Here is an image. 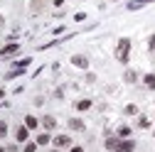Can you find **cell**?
<instances>
[{
    "mask_svg": "<svg viewBox=\"0 0 155 152\" xmlns=\"http://www.w3.org/2000/svg\"><path fill=\"white\" fill-rule=\"evenodd\" d=\"M128 56H130V40L123 37V40H118V44H116V59L121 64H128Z\"/></svg>",
    "mask_w": 155,
    "mask_h": 152,
    "instance_id": "1",
    "label": "cell"
},
{
    "mask_svg": "<svg viewBox=\"0 0 155 152\" xmlns=\"http://www.w3.org/2000/svg\"><path fill=\"white\" fill-rule=\"evenodd\" d=\"M17 52H20V44H8V47H3V49H0V59H8V56H12V54H17Z\"/></svg>",
    "mask_w": 155,
    "mask_h": 152,
    "instance_id": "2",
    "label": "cell"
},
{
    "mask_svg": "<svg viewBox=\"0 0 155 152\" xmlns=\"http://www.w3.org/2000/svg\"><path fill=\"white\" fill-rule=\"evenodd\" d=\"M27 138H30V128H27V125H20L17 132H15V140H17V142H27Z\"/></svg>",
    "mask_w": 155,
    "mask_h": 152,
    "instance_id": "3",
    "label": "cell"
},
{
    "mask_svg": "<svg viewBox=\"0 0 155 152\" xmlns=\"http://www.w3.org/2000/svg\"><path fill=\"white\" fill-rule=\"evenodd\" d=\"M69 62H71L74 66H79V69H89V59H86V56H81V54H74Z\"/></svg>",
    "mask_w": 155,
    "mask_h": 152,
    "instance_id": "4",
    "label": "cell"
},
{
    "mask_svg": "<svg viewBox=\"0 0 155 152\" xmlns=\"http://www.w3.org/2000/svg\"><path fill=\"white\" fill-rule=\"evenodd\" d=\"M133 150H135V142L126 138V140H121V145H118V150H116V152H133Z\"/></svg>",
    "mask_w": 155,
    "mask_h": 152,
    "instance_id": "5",
    "label": "cell"
},
{
    "mask_svg": "<svg viewBox=\"0 0 155 152\" xmlns=\"http://www.w3.org/2000/svg\"><path fill=\"white\" fill-rule=\"evenodd\" d=\"M150 3H155V0H130V3H128V10H140V8L150 5Z\"/></svg>",
    "mask_w": 155,
    "mask_h": 152,
    "instance_id": "6",
    "label": "cell"
},
{
    "mask_svg": "<svg viewBox=\"0 0 155 152\" xmlns=\"http://www.w3.org/2000/svg\"><path fill=\"white\" fill-rule=\"evenodd\" d=\"M118 145H121V138H118V135H113V138H106V150L116 152V150H118Z\"/></svg>",
    "mask_w": 155,
    "mask_h": 152,
    "instance_id": "7",
    "label": "cell"
},
{
    "mask_svg": "<svg viewBox=\"0 0 155 152\" xmlns=\"http://www.w3.org/2000/svg\"><path fill=\"white\" fill-rule=\"evenodd\" d=\"M54 145H57V147H69V145H71V138H69V135H57V138H54Z\"/></svg>",
    "mask_w": 155,
    "mask_h": 152,
    "instance_id": "8",
    "label": "cell"
},
{
    "mask_svg": "<svg viewBox=\"0 0 155 152\" xmlns=\"http://www.w3.org/2000/svg\"><path fill=\"white\" fill-rule=\"evenodd\" d=\"M40 123H42V128H45V130H52V128L57 125V118H54V116H45Z\"/></svg>",
    "mask_w": 155,
    "mask_h": 152,
    "instance_id": "9",
    "label": "cell"
},
{
    "mask_svg": "<svg viewBox=\"0 0 155 152\" xmlns=\"http://www.w3.org/2000/svg\"><path fill=\"white\" fill-rule=\"evenodd\" d=\"M69 128H71V130H79V132H81L86 125H84V120H81V118H69Z\"/></svg>",
    "mask_w": 155,
    "mask_h": 152,
    "instance_id": "10",
    "label": "cell"
},
{
    "mask_svg": "<svg viewBox=\"0 0 155 152\" xmlns=\"http://www.w3.org/2000/svg\"><path fill=\"white\" fill-rule=\"evenodd\" d=\"M123 81H126V84H135V81H138V74H135L133 69H126V74H123Z\"/></svg>",
    "mask_w": 155,
    "mask_h": 152,
    "instance_id": "11",
    "label": "cell"
},
{
    "mask_svg": "<svg viewBox=\"0 0 155 152\" xmlns=\"http://www.w3.org/2000/svg\"><path fill=\"white\" fill-rule=\"evenodd\" d=\"M89 108H91V101H89V98L76 101V110H81V113H84V110H89Z\"/></svg>",
    "mask_w": 155,
    "mask_h": 152,
    "instance_id": "12",
    "label": "cell"
},
{
    "mask_svg": "<svg viewBox=\"0 0 155 152\" xmlns=\"http://www.w3.org/2000/svg\"><path fill=\"white\" fill-rule=\"evenodd\" d=\"M116 135H118L121 140H126V138L130 135V128H128V125H121V128H118V132H116Z\"/></svg>",
    "mask_w": 155,
    "mask_h": 152,
    "instance_id": "13",
    "label": "cell"
},
{
    "mask_svg": "<svg viewBox=\"0 0 155 152\" xmlns=\"http://www.w3.org/2000/svg\"><path fill=\"white\" fill-rule=\"evenodd\" d=\"M143 81H145L148 88H155V74H145V76H143Z\"/></svg>",
    "mask_w": 155,
    "mask_h": 152,
    "instance_id": "14",
    "label": "cell"
},
{
    "mask_svg": "<svg viewBox=\"0 0 155 152\" xmlns=\"http://www.w3.org/2000/svg\"><path fill=\"white\" fill-rule=\"evenodd\" d=\"M25 125H27V128L32 130V128H37V125H40V120H37L35 116H27V118H25Z\"/></svg>",
    "mask_w": 155,
    "mask_h": 152,
    "instance_id": "15",
    "label": "cell"
},
{
    "mask_svg": "<svg viewBox=\"0 0 155 152\" xmlns=\"http://www.w3.org/2000/svg\"><path fill=\"white\" fill-rule=\"evenodd\" d=\"M30 64H32V59H30V56H25V59L15 62V69H25V66H30Z\"/></svg>",
    "mask_w": 155,
    "mask_h": 152,
    "instance_id": "16",
    "label": "cell"
},
{
    "mask_svg": "<svg viewBox=\"0 0 155 152\" xmlns=\"http://www.w3.org/2000/svg\"><path fill=\"white\" fill-rule=\"evenodd\" d=\"M17 76H22V69H12V71H8V74H5V79L10 81V79H17Z\"/></svg>",
    "mask_w": 155,
    "mask_h": 152,
    "instance_id": "17",
    "label": "cell"
},
{
    "mask_svg": "<svg viewBox=\"0 0 155 152\" xmlns=\"http://www.w3.org/2000/svg\"><path fill=\"white\" fill-rule=\"evenodd\" d=\"M123 113H126V116H135V113H138V108L130 103V106H126V110H123Z\"/></svg>",
    "mask_w": 155,
    "mask_h": 152,
    "instance_id": "18",
    "label": "cell"
},
{
    "mask_svg": "<svg viewBox=\"0 0 155 152\" xmlns=\"http://www.w3.org/2000/svg\"><path fill=\"white\" fill-rule=\"evenodd\" d=\"M49 142V135L45 132V135H37V145H47Z\"/></svg>",
    "mask_w": 155,
    "mask_h": 152,
    "instance_id": "19",
    "label": "cell"
},
{
    "mask_svg": "<svg viewBox=\"0 0 155 152\" xmlns=\"http://www.w3.org/2000/svg\"><path fill=\"white\" fill-rule=\"evenodd\" d=\"M5 135H8V123L0 120V138H5Z\"/></svg>",
    "mask_w": 155,
    "mask_h": 152,
    "instance_id": "20",
    "label": "cell"
},
{
    "mask_svg": "<svg viewBox=\"0 0 155 152\" xmlns=\"http://www.w3.org/2000/svg\"><path fill=\"white\" fill-rule=\"evenodd\" d=\"M74 20H76V22H84V20H86V12H76Z\"/></svg>",
    "mask_w": 155,
    "mask_h": 152,
    "instance_id": "21",
    "label": "cell"
},
{
    "mask_svg": "<svg viewBox=\"0 0 155 152\" xmlns=\"http://www.w3.org/2000/svg\"><path fill=\"white\" fill-rule=\"evenodd\" d=\"M138 125H140V128H150V120H148V118H138Z\"/></svg>",
    "mask_w": 155,
    "mask_h": 152,
    "instance_id": "22",
    "label": "cell"
},
{
    "mask_svg": "<svg viewBox=\"0 0 155 152\" xmlns=\"http://www.w3.org/2000/svg\"><path fill=\"white\" fill-rule=\"evenodd\" d=\"M35 150H37V142H27L25 145V152H35Z\"/></svg>",
    "mask_w": 155,
    "mask_h": 152,
    "instance_id": "23",
    "label": "cell"
},
{
    "mask_svg": "<svg viewBox=\"0 0 155 152\" xmlns=\"http://www.w3.org/2000/svg\"><path fill=\"white\" fill-rule=\"evenodd\" d=\"M148 47L155 52V34H150V40H148Z\"/></svg>",
    "mask_w": 155,
    "mask_h": 152,
    "instance_id": "24",
    "label": "cell"
},
{
    "mask_svg": "<svg viewBox=\"0 0 155 152\" xmlns=\"http://www.w3.org/2000/svg\"><path fill=\"white\" fill-rule=\"evenodd\" d=\"M40 5H42V0H32V8L35 10H40Z\"/></svg>",
    "mask_w": 155,
    "mask_h": 152,
    "instance_id": "25",
    "label": "cell"
},
{
    "mask_svg": "<svg viewBox=\"0 0 155 152\" xmlns=\"http://www.w3.org/2000/svg\"><path fill=\"white\" fill-rule=\"evenodd\" d=\"M71 152H84V147H71Z\"/></svg>",
    "mask_w": 155,
    "mask_h": 152,
    "instance_id": "26",
    "label": "cell"
},
{
    "mask_svg": "<svg viewBox=\"0 0 155 152\" xmlns=\"http://www.w3.org/2000/svg\"><path fill=\"white\" fill-rule=\"evenodd\" d=\"M3 96H5V91H3V88H0V98H3Z\"/></svg>",
    "mask_w": 155,
    "mask_h": 152,
    "instance_id": "27",
    "label": "cell"
},
{
    "mask_svg": "<svg viewBox=\"0 0 155 152\" xmlns=\"http://www.w3.org/2000/svg\"><path fill=\"white\" fill-rule=\"evenodd\" d=\"M0 25H5V20H3V15H0Z\"/></svg>",
    "mask_w": 155,
    "mask_h": 152,
    "instance_id": "28",
    "label": "cell"
},
{
    "mask_svg": "<svg viewBox=\"0 0 155 152\" xmlns=\"http://www.w3.org/2000/svg\"><path fill=\"white\" fill-rule=\"evenodd\" d=\"M0 152H5V150H3V147H0Z\"/></svg>",
    "mask_w": 155,
    "mask_h": 152,
    "instance_id": "29",
    "label": "cell"
},
{
    "mask_svg": "<svg viewBox=\"0 0 155 152\" xmlns=\"http://www.w3.org/2000/svg\"><path fill=\"white\" fill-rule=\"evenodd\" d=\"M52 152H59V150H52Z\"/></svg>",
    "mask_w": 155,
    "mask_h": 152,
    "instance_id": "30",
    "label": "cell"
},
{
    "mask_svg": "<svg viewBox=\"0 0 155 152\" xmlns=\"http://www.w3.org/2000/svg\"><path fill=\"white\" fill-rule=\"evenodd\" d=\"M113 3H116V0H113Z\"/></svg>",
    "mask_w": 155,
    "mask_h": 152,
    "instance_id": "31",
    "label": "cell"
}]
</instances>
